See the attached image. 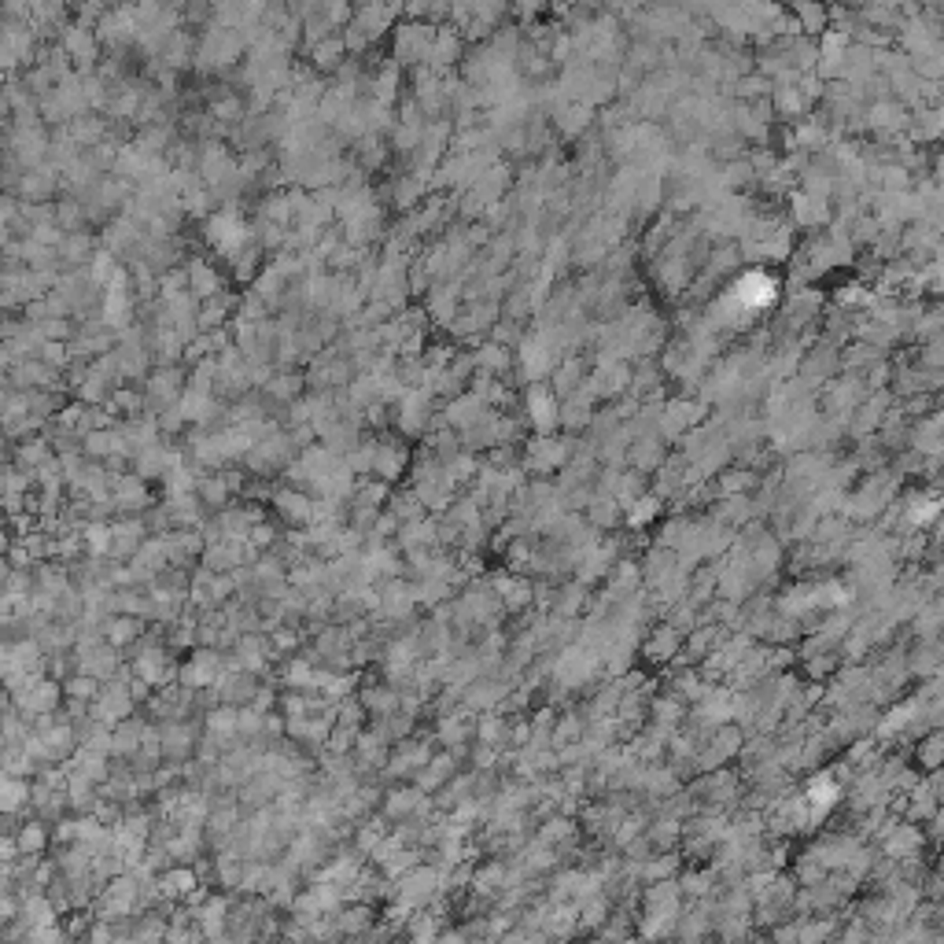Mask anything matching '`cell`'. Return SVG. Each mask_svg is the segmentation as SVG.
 <instances>
[{
	"instance_id": "6da1fadb",
	"label": "cell",
	"mask_w": 944,
	"mask_h": 944,
	"mask_svg": "<svg viewBox=\"0 0 944 944\" xmlns=\"http://www.w3.org/2000/svg\"><path fill=\"white\" fill-rule=\"evenodd\" d=\"M778 295V285L775 277H767V273H745V277L731 288V303L738 310H764L771 306Z\"/></svg>"
},
{
	"instance_id": "7a4b0ae2",
	"label": "cell",
	"mask_w": 944,
	"mask_h": 944,
	"mask_svg": "<svg viewBox=\"0 0 944 944\" xmlns=\"http://www.w3.org/2000/svg\"><path fill=\"white\" fill-rule=\"evenodd\" d=\"M188 882H192V878H188L185 871H174V875H167V878H163L167 893H188Z\"/></svg>"
}]
</instances>
